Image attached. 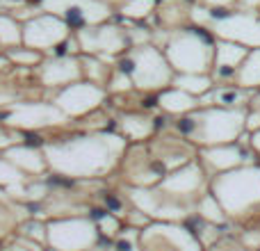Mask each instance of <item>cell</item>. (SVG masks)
Wrapping results in <instances>:
<instances>
[{
    "label": "cell",
    "mask_w": 260,
    "mask_h": 251,
    "mask_svg": "<svg viewBox=\"0 0 260 251\" xmlns=\"http://www.w3.org/2000/svg\"><path fill=\"white\" fill-rule=\"evenodd\" d=\"M128 142L114 130L78 133L44 142L48 176L67 180H99L114 174L121 165Z\"/></svg>",
    "instance_id": "cell-1"
},
{
    "label": "cell",
    "mask_w": 260,
    "mask_h": 251,
    "mask_svg": "<svg viewBox=\"0 0 260 251\" xmlns=\"http://www.w3.org/2000/svg\"><path fill=\"white\" fill-rule=\"evenodd\" d=\"M153 46L165 53L174 73H210L215 59V35L206 27L153 30Z\"/></svg>",
    "instance_id": "cell-2"
},
{
    "label": "cell",
    "mask_w": 260,
    "mask_h": 251,
    "mask_svg": "<svg viewBox=\"0 0 260 251\" xmlns=\"http://www.w3.org/2000/svg\"><path fill=\"white\" fill-rule=\"evenodd\" d=\"M247 108H199L194 112L178 117L169 125L176 135L187 139L197 148L233 144L244 133Z\"/></svg>",
    "instance_id": "cell-3"
},
{
    "label": "cell",
    "mask_w": 260,
    "mask_h": 251,
    "mask_svg": "<svg viewBox=\"0 0 260 251\" xmlns=\"http://www.w3.org/2000/svg\"><path fill=\"white\" fill-rule=\"evenodd\" d=\"M208 190L224 208L231 224H242L260 212V165H244L212 176Z\"/></svg>",
    "instance_id": "cell-4"
},
{
    "label": "cell",
    "mask_w": 260,
    "mask_h": 251,
    "mask_svg": "<svg viewBox=\"0 0 260 251\" xmlns=\"http://www.w3.org/2000/svg\"><path fill=\"white\" fill-rule=\"evenodd\" d=\"M114 69L130 76L135 91H142V94H160L162 89L171 87V80L176 76L165 53L153 44L128 48L117 57Z\"/></svg>",
    "instance_id": "cell-5"
},
{
    "label": "cell",
    "mask_w": 260,
    "mask_h": 251,
    "mask_svg": "<svg viewBox=\"0 0 260 251\" xmlns=\"http://www.w3.org/2000/svg\"><path fill=\"white\" fill-rule=\"evenodd\" d=\"M71 123L48 99H32L9 103L5 112H0V125H7L18 133H44V130H59Z\"/></svg>",
    "instance_id": "cell-6"
},
{
    "label": "cell",
    "mask_w": 260,
    "mask_h": 251,
    "mask_svg": "<svg viewBox=\"0 0 260 251\" xmlns=\"http://www.w3.org/2000/svg\"><path fill=\"white\" fill-rule=\"evenodd\" d=\"M101 240L89 215H67L46 219V249L91 251Z\"/></svg>",
    "instance_id": "cell-7"
},
{
    "label": "cell",
    "mask_w": 260,
    "mask_h": 251,
    "mask_svg": "<svg viewBox=\"0 0 260 251\" xmlns=\"http://www.w3.org/2000/svg\"><path fill=\"white\" fill-rule=\"evenodd\" d=\"M41 12L62 18L73 32L112 21L114 9L103 0H32Z\"/></svg>",
    "instance_id": "cell-8"
},
{
    "label": "cell",
    "mask_w": 260,
    "mask_h": 251,
    "mask_svg": "<svg viewBox=\"0 0 260 251\" xmlns=\"http://www.w3.org/2000/svg\"><path fill=\"white\" fill-rule=\"evenodd\" d=\"M76 41L80 55H96L103 62L112 64L117 62L119 55H123L130 48L128 37H126V27L119 23H101V25H91V27H82L76 30Z\"/></svg>",
    "instance_id": "cell-9"
},
{
    "label": "cell",
    "mask_w": 260,
    "mask_h": 251,
    "mask_svg": "<svg viewBox=\"0 0 260 251\" xmlns=\"http://www.w3.org/2000/svg\"><path fill=\"white\" fill-rule=\"evenodd\" d=\"M48 101L69 121H78V119H87L89 114L99 112L108 103V91H105V87H99L94 82L78 80L73 85L53 91Z\"/></svg>",
    "instance_id": "cell-10"
},
{
    "label": "cell",
    "mask_w": 260,
    "mask_h": 251,
    "mask_svg": "<svg viewBox=\"0 0 260 251\" xmlns=\"http://www.w3.org/2000/svg\"><path fill=\"white\" fill-rule=\"evenodd\" d=\"M212 23L208 30L215 39L235 41L240 46L260 48V14L238 12V9H210Z\"/></svg>",
    "instance_id": "cell-11"
},
{
    "label": "cell",
    "mask_w": 260,
    "mask_h": 251,
    "mask_svg": "<svg viewBox=\"0 0 260 251\" xmlns=\"http://www.w3.org/2000/svg\"><path fill=\"white\" fill-rule=\"evenodd\" d=\"M208 183L210 178L206 176L203 167L199 165V160H192L187 165L178 167V169L169 171L165 178L160 180L157 190L162 194H167L169 199L180 203H187V206H197V201L208 192Z\"/></svg>",
    "instance_id": "cell-12"
},
{
    "label": "cell",
    "mask_w": 260,
    "mask_h": 251,
    "mask_svg": "<svg viewBox=\"0 0 260 251\" xmlns=\"http://www.w3.org/2000/svg\"><path fill=\"white\" fill-rule=\"evenodd\" d=\"M142 251H203L197 235L180 222H151L139 233Z\"/></svg>",
    "instance_id": "cell-13"
},
{
    "label": "cell",
    "mask_w": 260,
    "mask_h": 251,
    "mask_svg": "<svg viewBox=\"0 0 260 251\" xmlns=\"http://www.w3.org/2000/svg\"><path fill=\"white\" fill-rule=\"evenodd\" d=\"M73 30L53 14L39 12L23 23V46L41 55H50L59 44L69 39Z\"/></svg>",
    "instance_id": "cell-14"
},
{
    "label": "cell",
    "mask_w": 260,
    "mask_h": 251,
    "mask_svg": "<svg viewBox=\"0 0 260 251\" xmlns=\"http://www.w3.org/2000/svg\"><path fill=\"white\" fill-rule=\"evenodd\" d=\"M197 160L203 167L208 178L226 174L231 169H238L244 165H260L249 148V144L233 142V144H219V146H206L197 151Z\"/></svg>",
    "instance_id": "cell-15"
},
{
    "label": "cell",
    "mask_w": 260,
    "mask_h": 251,
    "mask_svg": "<svg viewBox=\"0 0 260 251\" xmlns=\"http://www.w3.org/2000/svg\"><path fill=\"white\" fill-rule=\"evenodd\" d=\"M146 148H148V153H151L153 162H155L165 174H169V171L197 160V151H199L194 144H189L187 139L176 135L174 130H169V133H157L155 137L146 142Z\"/></svg>",
    "instance_id": "cell-16"
},
{
    "label": "cell",
    "mask_w": 260,
    "mask_h": 251,
    "mask_svg": "<svg viewBox=\"0 0 260 251\" xmlns=\"http://www.w3.org/2000/svg\"><path fill=\"white\" fill-rule=\"evenodd\" d=\"M37 85L46 91H57L67 85L82 80L80 55H67V57H44V62L32 71Z\"/></svg>",
    "instance_id": "cell-17"
},
{
    "label": "cell",
    "mask_w": 260,
    "mask_h": 251,
    "mask_svg": "<svg viewBox=\"0 0 260 251\" xmlns=\"http://www.w3.org/2000/svg\"><path fill=\"white\" fill-rule=\"evenodd\" d=\"M114 133H119L128 144H146L157 135L155 117L142 110H126L114 117Z\"/></svg>",
    "instance_id": "cell-18"
},
{
    "label": "cell",
    "mask_w": 260,
    "mask_h": 251,
    "mask_svg": "<svg viewBox=\"0 0 260 251\" xmlns=\"http://www.w3.org/2000/svg\"><path fill=\"white\" fill-rule=\"evenodd\" d=\"M0 155L7 162H12L18 171L27 176V178H46L48 176V165H46V158L41 146H35V144H14L7 151H3Z\"/></svg>",
    "instance_id": "cell-19"
},
{
    "label": "cell",
    "mask_w": 260,
    "mask_h": 251,
    "mask_svg": "<svg viewBox=\"0 0 260 251\" xmlns=\"http://www.w3.org/2000/svg\"><path fill=\"white\" fill-rule=\"evenodd\" d=\"M251 91L238 85H215L208 94L199 99V108H249L251 105Z\"/></svg>",
    "instance_id": "cell-20"
},
{
    "label": "cell",
    "mask_w": 260,
    "mask_h": 251,
    "mask_svg": "<svg viewBox=\"0 0 260 251\" xmlns=\"http://www.w3.org/2000/svg\"><path fill=\"white\" fill-rule=\"evenodd\" d=\"M155 105L160 112H165L167 117H185V114L199 110V99L189 96L187 91L178 89V87H167L160 94H155Z\"/></svg>",
    "instance_id": "cell-21"
},
{
    "label": "cell",
    "mask_w": 260,
    "mask_h": 251,
    "mask_svg": "<svg viewBox=\"0 0 260 251\" xmlns=\"http://www.w3.org/2000/svg\"><path fill=\"white\" fill-rule=\"evenodd\" d=\"M27 176L23 171H18L12 162H7L0 155V190L9 194V199H18L23 201L25 197V185H27Z\"/></svg>",
    "instance_id": "cell-22"
},
{
    "label": "cell",
    "mask_w": 260,
    "mask_h": 251,
    "mask_svg": "<svg viewBox=\"0 0 260 251\" xmlns=\"http://www.w3.org/2000/svg\"><path fill=\"white\" fill-rule=\"evenodd\" d=\"M235 85L242 87L247 91H258L260 89V48H251L240 64L238 76H235Z\"/></svg>",
    "instance_id": "cell-23"
},
{
    "label": "cell",
    "mask_w": 260,
    "mask_h": 251,
    "mask_svg": "<svg viewBox=\"0 0 260 251\" xmlns=\"http://www.w3.org/2000/svg\"><path fill=\"white\" fill-rule=\"evenodd\" d=\"M171 87H178L194 99H201L203 94H208L215 87V80H212L210 73H176Z\"/></svg>",
    "instance_id": "cell-24"
},
{
    "label": "cell",
    "mask_w": 260,
    "mask_h": 251,
    "mask_svg": "<svg viewBox=\"0 0 260 251\" xmlns=\"http://www.w3.org/2000/svg\"><path fill=\"white\" fill-rule=\"evenodd\" d=\"M160 0H126L117 7V16L128 23H144L151 16H155V9Z\"/></svg>",
    "instance_id": "cell-25"
},
{
    "label": "cell",
    "mask_w": 260,
    "mask_h": 251,
    "mask_svg": "<svg viewBox=\"0 0 260 251\" xmlns=\"http://www.w3.org/2000/svg\"><path fill=\"white\" fill-rule=\"evenodd\" d=\"M194 212H197L199 217H201L203 222H208V224H215V226H231V219L226 217L224 208L219 206V201L215 199V194L208 190L206 194H203L201 199L197 201V206H194Z\"/></svg>",
    "instance_id": "cell-26"
},
{
    "label": "cell",
    "mask_w": 260,
    "mask_h": 251,
    "mask_svg": "<svg viewBox=\"0 0 260 251\" xmlns=\"http://www.w3.org/2000/svg\"><path fill=\"white\" fill-rule=\"evenodd\" d=\"M80 71H82V80L105 87L110 80V73H112V64L103 62L96 55H80Z\"/></svg>",
    "instance_id": "cell-27"
},
{
    "label": "cell",
    "mask_w": 260,
    "mask_h": 251,
    "mask_svg": "<svg viewBox=\"0 0 260 251\" xmlns=\"http://www.w3.org/2000/svg\"><path fill=\"white\" fill-rule=\"evenodd\" d=\"M14 238L23 240V242H30L32 247L44 249L46 251V219H37V217H25V219L18 224Z\"/></svg>",
    "instance_id": "cell-28"
},
{
    "label": "cell",
    "mask_w": 260,
    "mask_h": 251,
    "mask_svg": "<svg viewBox=\"0 0 260 251\" xmlns=\"http://www.w3.org/2000/svg\"><path fill=\"white\" fill-rule=\"evenodd\" d=\"M23 46V23L9 14H0V53Z\"/></svg>",
    "instance_id": "cell-29"
},
{
    "label": "cell",
    "mask_w": 260,
    "mask_h": 251,
    "mask_svg": "<svg viewBox=\"0 0 260 251\" xmlns=\"http://www.w3.org/2000/svg\"><path fill=\"white\" fill-rule=\"evenodd\" d=\"M5 55H7L9 64H12L14 69H25V71H35L46 57V55L37 53V50H32V48H25V46L9 48V50H5Z\"/></svg>",
    "instance_id": "cell-30"
},
{
    "label": "cell",
    "mask_w": 260,
    "mask_h": 251,
    "mask_svg": "<svg viewBox=\"0 0 260 251\" xmlns=\"http://www.w3.org/2000/svg\"><path fill=\"white\" fill-rule=\"evenodd\" d=\"M21 222L23 219L16 217V206H14V203L0 201V242H3L5 238H9V235L16 233V229H18Z\"/></svg>",
    "instance_id": "cell-31"
},
{
    "label": "cell",
    "mask_w": 260,
    "mask_h": 251,
    "mask_svg": "<svg viewBox=\"0 0 260 251\" xmlns=\"http://www.w3.org/2000/svg\"><path fill=\"white\" fill-rule=\"evenodd\" d=\"M139 233L142 231L133 229V226H126L119 231V235L112 240V249L114 251H142V242H139Z\"/></svg>",
    "instance_id": "cell-32"
},
{
    "label": "cell",
    "mask_w": 260,
    "mask_h": 251,
    "mask_svg": "<svg viewBox=\"0 0 260 251\" xmlns=\"http://www.w3.org/2000/svg\"><path fill=\"white\" fill-rule=\"evenodd\" d=\"M208 251H249V249H244L242 244L238 242V238H233V235H224L215 247H210Z\"/></svg>",
    "instance_id": "cell-33"
},
{
    "label": "cell",
    "mask_w": 260,
    "mask_h": 251,
    "mask_svg": "<svg viewBox=\"0 0 260 251\" xmlns=\"http://www.w3.org/2000/svg\"><path fill=\"white\" fill-rule=\"evenodd\" d=\"M260 130V110L247 108V117H244V133H256Z\"/></svg>",
    "instance_id": "cell-34"
},
{
    "label": "cell",
    "mask_w": 260,
    "mask_h": 251,
    "mask_svg": "<svg viewBox=\"0 0 260 251\" xmlns=\"http://www.w3.org/2000/svg\"><path fill=\"white\" fill-rule=\"evenodd\" d=\"M197 3L206 5L210 9H235L238 0H197Z\"/></svg>",
    "instance_id": "cell-35"
},
{
    "label": "cell",
    "mask_w": 260,
    "mask_h": 251,
    "mask_svg": "<svg viewBox=\"0 0 260 251\" xmlns=\"http://www.w3.org/2000/svg\"><path fill=\"white\" fill-rule=\"evenodd\" d=\"M235 9H238V12H256V14H260V0H238Z\"/></svg>",
    "instance_id": "cell-36"
},
{
    "label": "cell",
    "mask_w": 260,
    "mask_h": 251,
    "mask_svg": "<svg viewBox=\"0 0 260 251\" xmlns=\"http://www.w3.org/2000/svg\"><path fill=\"white\" fill-rule=\"evenodd\" d=\"M249 148H251L253 155H256V160L260 162V130L249 135Z\"/></svg>",
    "instance_id": "cell-37"
},
{
    "label": "cell",
    "mask_w": 260,
    "mask_h": 251,
    "mask_svg": "<svg viewBox=\"0 0 260 251\" xmlns=\"http://www.w3.org/2000/svg\"><path fill=\"white\" fill-rule=\"evenodd\" d=\"M0 251H30V249H25L23 244H18V242H12V244H5V247H0Z\"/></svg>",
    "instance_id": "cell-38"
},
{
    "label": "cell",
    "mask_w": 260,
    "mask_h": 251,
    "mask_svg": "<svg viewBox=\"0 0 260 251\" xmlns=\"http://www.w3.org/2000/svg\"><path fill=\"white\" fill-rule=\"evenodd\" d=\"M249 108L260 110V89H258V91H253V96H251V105H249Z\"/></svg>",
    "instance_id": "cell-39"
},
{
    "label": "cell",
    "mask_w": 260,
    "mask_h": 251,
    "mask_svg": "<svg viewBox=\"0 0 260 251\" xmlns=\"http://www.w3.org/2000/svg\"><path fill=\"white\" fill-rule=\"evenodd\" d=\"M103 3H108L112 9H117L119 5H123V3H126V0H103Z\"/></svg>",
    "instance_id": "cell-40"
},
{
    "label": "cell",
    "mask_w": 260,
    "mask_h": 251,
    "mask_svg": "<svg viewBox=\"0 0 260 251\" xmlns=\"http://www.w3.org/2000/svg\"><path fill=\"white\" fill-rule=\"evenodd\" d=\"M46 251H55V249H46Z\"/></svg>",
    "instance_id": "cell-41"
}]
</instances>
